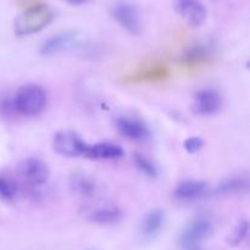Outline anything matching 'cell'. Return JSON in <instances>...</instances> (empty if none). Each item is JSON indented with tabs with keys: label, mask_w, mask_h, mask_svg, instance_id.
Listing matches in <instances>:
<instances>
[{
	"label": "cell",
	"mask_w": 250,
	"mask_h": 250,
	"mask_svg": "<svg viewBox=\"0 0 250 250\" xmlns=\"http://www.w3.org/2000/svg\"><path fill=\"white\" fill-rule=\"evenodd\" d=\"M208 192V185L203 181L198 180H186L182 181L176 187L173 195L176 199L182 202H189L203 197Z\"/></svg>",
	"instance_id": "cell-13"
},
{
	"label": "cell",
	"mask_w": 250,
	"mask_h": 250,
	"mask_svg": "<svg viewBox=\"0 0 250 250\" xmlns=\"http://www.w3.org/2000/svg\"><path fill=\"white\" fill-rule=\"evenodd\" d=\"M248 180L244 177H231L222 181L215 188L214 195H229L248 189Z\"/></svg>",
	"instance_id": "cell-17"
},
{
	"label": "cell",
	"mask_w": 250,
	"mask_h": 250,
	"mask_svg": "<svg viewBox=\"0 0 250 250\" xmlns=\"http://www.w3.org/2000/svg\"><path fill=\"white\" fill-rule=\"evenodd\" d=\"M121 217L122 211L116 205H105L90 211L87 219L98 225H112L120 221Z\"/></svg>",
	"instance_id": "cell-14"
},
{
	"label": "cell",
	"mask_w": 250,
	"mask_h": 250,
	"mask_svg": "<svg viewBox=\"0 0 250 250\" xmlns=\"http://www.w3.org/2000/svg\"><path fill=\"white\" fill-rule=\"evenodd\" d=\"M111 15L115 21L132 36L142 33L141 17L133 5L127 1H116L111 7Z\"/></svg>",
	"instance_id": "cell-6"
},
{
	"label": "cell",
	"mask_w": 250,
	"mask_h": 250,
	"mask_svg": "<svg viewBox=\"0 0 250 250\" xmlns=\"http://www.w3.org/2000/svg\"><path fill=\"white\" fill-rule=\"evenodd\" d=\"M173 9L190 27L202 26L207 20V9L200 0H175Z\"/></svg>",
	"instance_id": "cell-7"
},
{
	"label": "cell",
	"mask_w": 250,
	"mask_h": 250,
	"mask_svg": "<svg viewBox=\"0 0 250 250\" xmlns=\"http://www.w3.org/2000/svg\"><path fill=\"white\" fill-rule=\"evenodd\" d=\"M249 231V224L243 220V221L239 222L236 227H234L233 231L231 232V234L229 236V246L237 247L242 243V242L246 239L247 234Z\"/></svg>",
	"instance_id": "cell-20"
},
{
	"label": "cell",
	"mask_w": 250,
	"mask_h": 250,
	"mask_svg": "<svg viewBox=\"0 0 250 250\" xmlns=\"http://www.w3.org/2000/svg\"><path fill=\"white\" fill-rule=\"evenodd\" d=\"M210 56H211V50H210L209 46L204 45V44H197V45L188 48L181 55L180 61L181 63L188 66V67H193V66L207 62Z\"/></svg>",
	"instance_id": "cell-16"
},
{
	"label": "cell",
	"mask_w": 250,
	"mask_h": 250,
	"mask_svg": "<svg viewBox=\"0 0 250 250\" xmlns=\"http://www.w3.org/2000/svg\"><path fill=\"white\" fill-rule=\"evenodd\" d=\"M54 19V14L44 5H34L16 17L14 29L16 36H31L45 28Z\"/></svg>",
	"instance_id": "cell-2"
},
{
	"label": "cell",
	"mask_w": 250,
	"mask_h": 250,
	"mask_svg": "<svg viewBox=\"0 0 250 250\" xmlns=\"http://www.w3.org/2000/svg\"><path fill=\"white\" fill-rule=\"evenodd\" d=\"M222 100L219 93L214 89H202L195 93L192 110L194 114L202 116L214 115L221 109Z\"/></svg>",
	"instance_id": "cell-8"
},
{
	"label": "cell",
	"mask_w": 250,
	"mask_h": 250,
	"mask_svg": "<svg viewBox=\"0 0 250 250\" xmlns=\"http://www.w3.org/2000/svg\"><path fill=\"white\" fill-rule=\"evenodd\" d=\"M68 185H70V189L75 194L81 195V197H92L97 190L95 181L84 173H72L70 181H68Z\"/></svg>",
	"instance_id": "cell-15"
},
{
	"label": "cell",
	"mask_w": 250,
	"mask_h": 250,
	"mask_svg": "<svg viewBox=\"0 0 250 250\" xmlns=\"http://www.w3.org/2000/svg\"><path fill=\"white\" fill-rule=\"evenodd\" d=\"M17 171L22 181L29 186H42L50 177L48 165L38 158H27L20 161Z\"/></svg>",
	"instance_id": "cell-5"
},
{
	"label": "cell",
	"mask_w": 250,
	"mask_h": 250,
	"mask_svg": "<svg viewBox=\"0 0 250 250\" xmlns=\"http://www.w3.org/2000/svg\"><path fill=\"white\" fill-rule=\"evenodd\" d=\"M165 225V214L160 209H153L144 215L139 226V234L144 241H151L160 234Z\"/></svg>",
	"instance_id": "cell-10"
},
{
	"label": "cell",
	"mask_w": 250,
	"mask_h": 250,
	"mask_svg": "<svg viewBox=\"0 0 250 250\" xmlns=\"http://www.w3.org/2000/svg\"><path fill=\"white\" fill-rule=\"evenodd\" d=\"M73 42H75V33L73 32H60V33H56L51 36L50 38L45 39L41 45L39 51L43 56H50L67 49L68 46L72 45Z\"/></svg>",
	"instance_id": "cell-11"
},
{
	"label": "cell",
	"mask_w": 250,
	"mask_h": 250,
	"mask_svg": "<svg viewBox=\"0 0 250 250\" xmlns=\"http://www.w3.org/2000/svg\"><path fill=\"white\" fill-rule=\"evenodd\" d=\"M212 219L207 214H202L190 220L178 236L177 243L180 248L200 247V244L211 234Z\"/></svg>",
	"instance_id": "cell-3"
},
{
	"label": "cell",
	"mask_w": 250,
	"mask_h": 250,
	"mask_svg": "<svg viewBox=\"0 0 250 250\" xmlns=\"http://www.w3.org/2000/svg\"><path fill=\"white\" fill-rule=\"evenodd\" d=\"M11 105L22 116H36L45 109L46 93L36 83L23 84L15 94Z\"/></svg>",
	"instance_id": "cell-1"
},
{
	"label": "cell",
	"mask_w": 250,
	"mask_h": 250,
	"mask_svg": "<svg viewBox=\"0 0 250 250\" xmlns=\"http://www.w3.org/2000/svg\"><path fill=\"white\" fill-rule=\"evenodd\" d=\"M125 154L124 149L112 143H95L93 146L88 144L85 149L84 158L92 159V160H115V159L122 158Z\"/></svg>",
	"instance_id": "cell-12"
},
{
	"label": "cell",
	"mask_w": 250,
	"mask_h": 250,
	"mask_svg": "<svg viewBox=\"0 0 250 250\" xmlns=\"http://www.w3.org/2000/svg\"><path fill=\"white\" fill-rule=\"evenodd\" d=\"M63 1H66L70 5H73V6H80V5L85 4V2L89 1V0H63Z\"/></svg>",
	"instance_id": "cell-22"
},
{
	"label": "cell",
	"mask_w": 250,
	"mask_h": 250,
	"mask_svg": "<svg viewBox=\"0 0 250 250\" xmlns=\"http://www.w3.org/2000/svg\"><path fill=\"white\" fill-rule=\"evenodd\" d=\"M54 151L66 158L84 156L88 144L72 131H59L54 133L51 142Z\"/></svg>",
	"instance_id": "cell-4"
},
{
	"label": "cell",
	"mask_w": 250,
	"mask_h": 250,
	"mask_svg": "<svg viewBox=\"0 0 250 250\" xmlns=\"http://www.w3.org/2000/svg\"><path fill=\"white\" fill-rule=\"evenodd\" d=\"M181 250H202L200 247H189V248H181Z\"/></svg>",
	"instance_id": "cell-23"
},
{
	"label": "cell",
	"mask_w": 250,
	"mask_h": 250,
	"mask_svg": "<svg viewBox=\"0 0 250 250\" xmlns=\"http://www.w3.org/2000/svg\"><path fill=\"white\" fill-rule=\"evenodd\" d=\"M134 165L136 167L141 171L143 175H146L149 178H155L158 176V168H156L155 164L151 163L146 156L142 155V154L136 153L134 154Z\"/></svg>",
	"instance_id": "cell-18"
},
{
	"label": "cell",
	"mask_w": 250,
	"mask_h": 250,
	"mask_svg": "<svg viewBox=\"0 0 250 250\" xmlns=\"http://www.w3.org/2000/svg\"><path fill=\"white\" fill-rule=\"evenodd\" d=\"M183 146L188 154H195L204 146V141L199 137H189L183 142Z\"/></svg>",
	"instance_id": "cell-21"
},
{
	"label": "cell",
	"mask_w": 250,
	"mask_h": 250,
	"mask_svg": "<svg viewBox=\"0 0 250 250\" xmlns=\"http://www.w3.org/2000/svg\"><path fill=\"white\" fill-rule=\"evenodd\" d=\"M19 187L16 183L9 177L0 176V199L5 202H12L17 197Z\"/></svg>",
	"instance_id": "cell-19"
},
{
	"label": "cell",
	"mask_w": 250,
	"mask_h": 250,
	"mask_svg": "<svg viewBox=\"0 0 250 250\" xmlns=\"http://www.w3.org/2000/svg\"><path fill=\"white\" fill-rule=\"evenodd\" d=\"M115 127L121 136L131 141H146L150 136L149 128L138 119L120 116L115 120Z\"/></svg>",
	"instance_id": "cell-9"
}]
</instances>
